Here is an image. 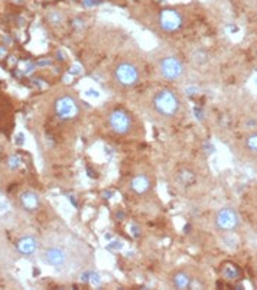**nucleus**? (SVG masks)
Returning <instances> with one entry per match:
<instances>
[{
	"mask_svg": "<svg viewBox=\"0 0 257 290\" xmlns=\"http://www.w3.org/2000/svg\"><path fill=\"white\" fill-rule=\"evenodd\" d=\"M193 61H195L196 64H205V62L208 61V55H207V52H205V51H198V52H195V55H193Z\"/></svg>",
	"mask_w": 257,
	"mask_h": 290,
	"instance_id": "f3484780",
	"label": "nucleus"
},
{
	"mask_svg": "<svg viewBox=\"0 0 257 290\" xmlns=\"http://www.w3.org/2000/svg\"><path fill=\"white\" fill-rule=\"evenodd\" d=\"M90 282H91L93 285H100V279H98V274H94V273H91V279H90Z\"/></svg>",
	"mask_w": 257,
	"mask_h": 290,
	"instance_id": "6ab92c4d",
	"label": "nucleus"
},
{
	"mask_svg": "<svg viewBox=\"0 0 257 290\" xmlns=\"http://www.w3.org/2000/svg\"><path fill=\"white\" fill-rule=\"evenodd\" d=\"M48 22L52 25V26H60L63 25L65 21V15L61 12V10H51L46 16Z\"/></svg>",
	"mask_w": 257,
	"mask_h": 290,
	"instance_id": "2eb2a0df",
	"label": "nucleus"
},
{
	"mask_svg": "<svg viewBox=\"0 0 257 290\" xmlns=\"http://www.w3.org/2000/svg\"><path fill=\"white\" fill-rule=\"evenodd\" d=\"M38 249H39V243L32 235H25V237L19 238L16 243V250L22 256H26V257L33 256L38 251Z\"/></svg>",
	"mask_w": 257,
	"mask_h": 290,
	"instance_id": "1a4fd4ad",
	"label": "nucleus"
},
{
	"mask_svg": "<svg viewBox=\"0 0 257 290\" xmlns=\"http://www.w3.org/2000/svg\"><path fill=\"white\" fill-rule=\"evenodd\" d=\"M153 108L159 116L166 119L175 117L181 110V100L178 94L169 88H163L153 97Z\"/></svg>",
	"mask_w": 257,
	"mask_h": 290,
	"instance_id": "f257e3e1",
	"label": "nucleus"
},
{
	"mask_svg": "<svg viewBox=\"0 0 257 290\" xmlns=\"http://www.w3.org/2000/svg\"><path fill=\"white\" fill-rule=\"evenodd\" d=\"M19 204L26 212H35L41 207V196L33 191H25L19 196Z\"/></svg>",
	"mask_w": 257,
	"mask_h": 290,
	"instance_id": "9d476101",
	"label": "nucleus"
},
{
	"mask_svg": "<svg viewBox=\"0 0 257 290\" xmlns=\"http://www.w3.org/2000/svg\"><path fill=\"white\" fill-rule=\"evenodd\" d=\"M107 123H108L110 130L113 133L119 134V136H126L133 129V119H131V116L128 114V111L120 110V108L113 110L108 114Z\"/></svg>",
	"mask_w": 257,
	"mask_h": 290,
	"instance_id": "39448f33",
	"label": "nucleus"
},
{
	"mask_svg": "<svg viewBox=\"0 0 257 290\" xmlns=\"http://www.w3.org/2000/svg\"><path fill=\"white\" fill-rule=\"evenodd\" d=\"M54 113L60 120L71 122L80 116V104L77 98L69 94L60 96L54 101Z\"/></svg>",
	"mask_w": 257,
	"mask_h": 290,
	"instance_id": "f03ea898",
	"label": "nucleus"
},
{
	"mask_svg": "<svg viewBox=\"0 0 257 290\" xmlns=\"http://www.w3.org/2000/svg\"><path fill=\"white\" fill-rule=\"evenodd\" d=\"M240 215L233 207H224L214 215V226L221 232H233L240 227Z\"/></svg>",
	"mask_w": 257,
	"mask_h": 290,
	"instance_id": "7ed1b4c3",
	"label": "nucleus"
},
{
	"mask_svg": "<svg viewBox=\"0 0 257 290\" xmlns=\"http://www.w3.org/2000/svg\"><path fill=\"white\" fill-rule=\"evenodd\" d=\"M43 261L48 263L49 266H52L57 270H63L68 266L69 256H68V251L65 249L52 246V247H48L43 251Z\"/></svg>",
	"mask_w": 257,
	"mask_h": 290,
	"instance_id": "6e6552de",
	"label": "nucleus"
},
{
	"mask_svg": "<svg viewBox=\"0 0 257 290\" xmlns=\"http://www.w3.org/2000/svg\"><path fill=\"white\" fill-rule=\"evenodd\" d=\"M172 283L176 289H190L193 286V277L187 271H176L172 277Z\"/></svg>",
	"mask_w": 257,
	"mask_h": 290,
	"instance_id": "f8f14e48",
	"label": "nucleus"
},
{
	"mask_svg": "<svg viewBox=\"0 0 257 290\" xmlns=\"http://www.w3.org/2000/svg\"><path fill=\"white\" fill-rule=\"evenodd\" d=\"M184 71L185 68H184L182 61L176 57H165L159 62V72L168 81L179 80L184 75Z\"/></svg>",
	"mask_w": 257,
	"mask_h": 290,
	"instance_id": "0eeeda50",
	"label": "nucleus"
},
{
	"mask_svg": "<svg viewBox=\"0 0 257 290\" xmlns=\"http://www.w3.org/2000/svg\"><path fill=\"white\" fill-rule=\"evenodd\" d=\"M113 75H114L116 83L122 87H133L139 81V77H140L139 68L128 61H122L116 65Z\"/></svg>",
	"mask_w": 257,
	"mask_h": 290,
	"instance_id": "20e7f679",
	"label": "nucleus"
},
{
	"mask_svg": "<svg viewBox=\"0 0 257 290\" xmlns=\"http://www.w3.org/2000/svg\"><path fill=\"white\" fill-rule=\"evenodd\" d=\"M49 64H51L49 61H39V62H38V65H49Z\"/></svg>",
	"mask_w": 257,
	"mask_h": 290,
	"instance_id": "aec40b11",
	"label": "nucleus"
},
{
	"mask_svg": "<svg viewBox=\"0 0 257 290\" xmlns=\"http://www.w3.org/2000/svg\"><path fill=\"white\" fill-rule=\"evenodd\" d=\"M221 274H223L225 280H236V279L240 277V269L236 264L227 263L221 269Z\"/></svg>",
	"mask_w": 257,
	"mask_h": 290,
	"instance_id": "ddd939ff",
	"label": "nucleus"
},
{
	"mask_svg": "<svg viewBox=\"0 0 257 290\" xmlns=\"http://www.w3.org/2000/svg\"><path fill=\"white\" fill-rule=\"evenodd\" d=\"M130 189L137 195H143L150 189V179L146 175L139 173L130 181Z\"/></svg>",
	"mask_w": 257,
	"mask_h": 290,
	"instance_id": "9b49d317",
	"label": "nucleus"
},
{
	"mask_svg": "<svg viewBox=\"0 0 257 290\" xmlns=\"http://www.w3.org/2000/svg\"><path fill=\"white\" fill-rule=\"evenodd\" d=\"M159 26L163 32L173 33L179 31L184 25V16L176 9H163L159 13Z\"/></svg>",
	"mask_w": 257,
	"mask_h": 290,
	"instance_id": "423d86ee",
	"label": "nucleus"
},
{
	"mask_svg": "<svg viewBox=\"0 0 257 290\" xmlns=\"http://www.w3.org/2000/svg\"><path fill=\"white\" fill-rule=\"evenodd\" d=\"M244 147L250 152L257 155V131H253L250 134L246 136L244 139Z\"/></svg>",
	"mask_w": 257,
	"mask_h": 290,
	"instance_id": "dca6fc26",
	"label": "nucleus"
},
{
	"mask_svg": "<svg viewBox=\"0 0 257 290\" xmlns=\"http://www.w3.org/2000/svg\"><path fill=\"white\" fill-rule=\"evenodd\" d=\"M21 165H22V161H21L19 156H10L9 158V166H10V169H18Z\"/></svg>",
	"mask_w": 257,
	"mask_h": 290,
	"instance_id": "a211bd4d",
	"label": "nucleus"
},
{
	"mask_svg": "<svg viewBox=\"0 0 257 290\" xmlns=\"http://www.w3.org/2000/svg\"><path fill=\"white\" fill-rule=\"evenodd\" d=\"M178 179H179V182H181L182 185L190 186V185H193V182H195L196 176H195V173H193V170H190V169H182V170L178 173Z\"/></svg>",
	"mask_w": 257,
	"mask_h": 290,
	"instance_id": "4468645a",
	"label": "nucleus"
}]
</instances>
